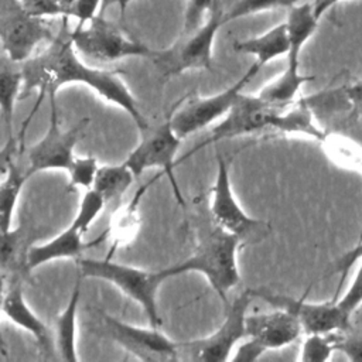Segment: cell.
Listing matches in <instances>:
<instances>
[{
	"label": "cell",
	"mask_w": 362,
	"mask_h": 362,
	"mask_svg": "<svg viewBox=\"0 0 362 362\" xmlns=\"http://www.w3.org/2000/svg\"><path fill=\"white\" fill-rule=\"evenodd\" d=\"M318 17L314 13L311 1L298 3L288 8L286 27L288 34L290 49L287 54V65L300 66V54L305 42L311 38L318 27Z\"/></svg>",
	"instance_id": "obj_19"
},
{
	"label": "cell",
	"mask_w": 362,
	"mask_h": 362,
	"mask_svg": "<svg viewBox=\"0 0 362 362\" xmlns=\"http://www.w3.org/2000/svg\"><path fill=\"white\" fill-rule=\"evenodd\" d=\"M281 109L284 107H277L264 102L257 93L245 95L240 92L229 112L211 129L206 139L198 143L197 147L182 158H188L209 144L240 136H252L266 129H272L274 117Z\"/></svg>",
	"instance_id": "obj_10"
},
{
	"label": "cell",
	"mask_w": 362,
	"mask_h": 362,
	"mask_svg": "<svg viewBox=\"0 0 362 362\" xmlns=\"http://www.w3.org/2000/svg\"><path fill=\"white\" fill-rule=\"evenodd\" d=\"M344 89L351 106L349 117L352 119L362 117V79L349 85H344Z\"/></svg>",
	"instance_id": "obj_37"
},
{
	"label": "cell",
	"mask_w": 362,
	"mask_h": 362,
	"mask_svg": "<svg viewBox=\"0 0 362 362\" xmlns=\"http://www.w3.org/2000/svg\"><path fill=\"white\" fill-rule=\"evenodd\" d=\"M197 245L184 260L163 269L167 279L197 272L206 277L211 287L228 305L226 294L240 281L238 252L245 243L240 238L219 228L209 216L197 226Z\"/></svg>",
	"instance_id": "obj_2"
},
{
	"label": "cell",
	"mask_w": 362,
	"mask_h": 362,
	"mask_svg": "<svg viewBox=\"0 0 362 362\" xmlns=\"http://www.w3.org/2000/svg\"><path fill=\"white\" fill-rule=\"evenodd\" d=\"M64 11H65V16L62 17V18H65L66 17V14H68V10L74 6V3L76 1V0H54Z\"/></svg>",
	"instance_id": "obj_39"
},
{
	"label": "cell",
	"mask_w": 362,
	"mask_h": 362,
	"mask_svg": "<svg viewBox=\"0 0 362 362\" xmlns=\"http://www.w3.org/2000/svg\"><path fill=\"white\" fill-rule=\"evenodd\" d=\"M209 192V216L223 230L246 242L267 226L264 221L247 215L238 202L230 184L229 161L221 153H216V175Z\"/></svg>",
	"instance_id": "obj_12"
},
{
	"label": "cell",
	"mask_w": 362,
	"mask_h": 362,
	"mask_svg": "<svg viewBox=\"0 0 362 362\" xmlns=\"http://www.w3.org/2000/svg\"><path fill=\"white\" fill-rule=\"evenodd\" d=\"M23 71L21 65L10 61L4 54L0 61V109L3 115V120L7 127V136L14 137L11 134L13 115L16 102L20 100V95L23 90Z\"/></svg>",
	"instance_id": "obj_23"
},
{
	"label": "cell",
	"mask_w": 362,
	"mask_h": 362,
	"mask_svg": "<svg viewBox=\"0 0 362 362\" xmlns=\"http://www.w3.org/2000/svg\"><path fill=\"white\" fill-rule=\"evenodd\" d=\"M106 335L140 361L168 362L180 359L178 342L168 338L160 328H143L120 321L103 311L99 313Z\"/></svg>",
	"instance_id": "obj_14"
},
{
	"label": "cell",
	"mask_w": 362,
	"mask_h": 362,
	"mask_svg": "<svg viewBox=\"0 0 362 362\" xmlns=\"http://www.w3.org/2000/svg\"><path fill=\"white\" fill-rule=\"evenodd\" d=\"M304 332L298 318L287 310L273 308L269 313L249 314L246 317V337L257 341L266 351L280 349Z\"/></svg>",
	"instance_id": "obj_16"
},
{
	"label": "cell",
	"mask_w": 362,
	"mask_h": 362,
	"mask_svg": "<svg viewBox=\"0 0 362 362\" xmlns=\"http://www.w3.org/2000/svg\"><path fill=\"white\" fill-rule=\"evenodd\" d=\"M136 180L134 173L124 164L99 165L92 188L102 195L106 204L120 202L124 192Z\"/></svg>",
	"instance_id": "obj_24"
},
{
	"label": "cell",
	"mask_w": 362,
	"mask_h": 362,
	"mask_svg": "<svg viewBox=\"0 0 362 362\" xmlns=\"http://www.w3.org/2000/svg\"><path fill=\"white\" fill-rule=\"evenodd\" d=\"M103 1L105 0H76L68 10L65 18L74 17L78 21L76 25H83L99 14V8L100 6L103 7Z\"/></svg>",
	"instance_id": "obj_34"
},
{
	"label": "cell",
	"mask_w": 362,
	"mask_h": 362,
	"mask_svg": "<svg viewBox=\"0 0 362 362\" xmlns=\"http://www.w3.org/2000/svg\"><path fill=\"white\" fill-rule=\"evenodd\" d=\"M140 134V143L129 153L123 163L134 173L136 178H139L148 168L161 170L170 181L178 205L184 212H187V202L174 174V168L178 164L175 156L181 147L182 139L174 132L170 117H167L161 124L154 127L150 126Z\"/></svg>",
	"instance_id": "obj_7"
},
{
	"label": "cell",
	"mask_w": 362,
	"mask_h": 362,
	"mask_svg": "<svg viewBox=\"0 0 362 362\" xmlns=\"http://www.w3.org/2000/svg\"><path fill=\"white\" fill-rule=\"evenodd\" d=\"M23 226L11 228L7 232L1 233V269L3 274L7 272V269H14L17 264H20L18 257L23 255Z\"/></svg>",
	"instance_id": "obj_29"
},
{
	"label": "cell",
	"mask_w": 362,
	"mask_h": 362,
	"mask_svg": "<svg viewBox=\"0 0 362 362\" xmlns=\"http://www.w3.org/2000/svg\"><path fill=\"white\" fill-rule=\"evenodd\" d=\"M221 0H188L184 17L182 33L188 34L197 30L204 20L205 14H209Z\"/></svg>",
	"instance_id": "obj_30"
},
{
	"label": "cell",
	"mask_w": 362,
	"mask_h": 362,
	"mask_svg": "<svg viewBox=\"0 0 362 362\" xmlns=\"http://www.w3.org/2000/svg\"><path fill=\"white\" fill-rule=\"evenodd\" d=\"M314 76L304 75L300 72V66L286 65V69L267 82L257 95L267 103L277 107H287L296 102V96L300 88L313 81Z\"/></svg>",
	"instance_id": "obj_22"
},
{
	"label": "cell",
	"mask_w": 362,
	"mask_h": 362,
	"mask_svg": "<svg viewBox=\"0 0 362 362\" xmlns=\"http://www.w3.org/2000/svg\"><path fill=\"white\" fill-rule=\"evenodd\" d=\"M358 165L362 168V154L359 156V158H358ZM359 240H362V228H361V232H359V239H358V242Z\"/></svg>",
	"instance_id": "obj_41"
},
{
	"label": "cell",
	"mask_w": 362,
	"mask_h": 362,
	"mask_svg": "<svg viewBox=\"0 0 362 362\" xmlns=\"http://www.w3.org/2000/svg\"><path fill=\"white\" fill-rule=\"evenodd\" d=\"M341 0H313V6H314V13L318 18H321V16L331 8L334 4H337Z\"/></svg>",
	"instance_id": "obj_38"
},
{
	"label": "cell",
	"mask_w": 362,
	"mask_h": 362,
	"mask_svg": "<svg viewBox=\"0 0 362 362\" xmlns=\"http://www.w3.org/2000/svg\"><path fill=\"white\" fill-rule=\"evenodd\" d=\"M157 177H154L153 180H150L147 184L141 185L136 194L133 195V198L119 206L116 209V212L113 214L112 216V222H110V226L106 229L107 230V238H112V246H110V250L107 253V256H112L113 252L122 246V245H126L127 242H130L136 235H137V230L140 228V214H139V204H140V199L143 198L144 192L147 191V188L154 182Z\"/></svg>",
	"instance_id": "obj_21"
},
{
	"label": "cell",
	"mask_w": 362,
	"mask_h": 362,
	"mask_svg": "<svg viewBox=\"0 0 362 362\" xmlns=\"http://www.w3.org/2000/svg\"><path fill=\"white\" fill-rule=\"evenodd\" d=\"M337 334H307L301 351V362H325L337 351Z\"/></svg>",
	"instance_id": "obj_25"
},
{
	"label": "cell",
	"mask_w": 362,
	"mask_h": 362,
	"mask_svg": "<svg viewBox=\"0 0 362 362\" xmlns=\"http://www.w3.org/2000/svg\"><path fill=\"white\" fill-rule=\"evenodd\" d=\"M76 52L69 33H61L41 52L21 64L24 81L20 100L30 96L34 90L38 92L37 103L24 123H30L45 96L57 95V90L64 85L82 83L93 89L109 103L123 109L133 119L140 133L146 132L151 124L140 112L136 98L123 82L120 74L112 69L88 66L79 59Z\"/></svg>",
	"instance_id": "obj_1"
},
{
	"label": "cell",
	"mask_w": 362,
	"mask_h": 362,
	"mask_svg": "<svg viewBox=\"0 0 362 362\" xmlns=\"http://www.w3.org/2000/svg\"><path fill=\"white\" fill-rule=\"evenodd\" d=\"M260 69L262 68L253 62L235 83L216 95L202 98L195 93H188L181 98L171 107L168 115L174 132L181 139H185L216 120H221L229 112L242 89L259 74Z\"/></svg>",
	"instance_id": "obj_6"
},
{
	"label": "cell",
	"mask_w": 362,
	"mask_h": 362,
	"mask_svg": "<svg viewBox=\"0 0 362 362\" xmlns=\"http://www.w3.org/2000/svg\"><path fill=\"white\" fill-rule=\"evenodd\" d=\"M233 48L238 52L253 55L256 58L255 62L260 68L283 55L287 57L290 42L286 21L276 24L274 27L257 37L235 41Z\"/></svg>",
	"instance_id": "obj_18"
},
{
	"label": "cell",
	"mask_w": 362,
	"mask_h": 362,
	"mask_svg": "<svg viewBox=\"0 0 362 362\" xmlns=\"http://www.w3.org/2000/svg\"><path fill=\"white\" fill-rule=\"evenodd\" d=\"M252 293L255 298L263 300L273 308L287 310L294 314L305 334H332L351 328V315H348L335 300L311 303L305 300V296L294 298L266 287L252 288Z\"/></svg>",
	"instance_id": "obj_13"
},
{
	"label": "cell",
	"mask_w": 362,
	"mask_h": 362,
	"mask_svg": "<svg viewBox=\"0 0 362 362\" xmlns=\"http://www.w3.org/2000/svg\"><path fill=\"white\" fill-rule=\"evenodd\" d=\"M81 279L82 274L76 269L75 286L69 301L55 320V349L62 361H78L76 354V311L81 298Z\"/></svg>",
	"instance_id": "obj_20"
},
{
	"label": "cell",
	"mask_w": 362,
	"mask_h": 362,
	"mask_svg": "<svg viewBox=\"0 0 362 362\" xmlns=\"http://www.w3.org/2000/svg\"><path fill=\"white\" fill-rule=\"evenodd\" d=\"M266 352V349L255 339L247 338L246 341L240 342L236 349H233L230 359L229 361H238V362H255L257 361L263 354Z\"/></svg>",
	"instance_id": "obj_36"
},
{
	"label": "cell",
	"mask_w": 362,
	"mask_h": 362,
	"mask_svg": "<svg viewBox=\"0 0 362 362\" xmlns=\"http://www.w3.org/2000/svg\"><path fill=\"white\" fill-rule=\"evenodd\" d=\"M255 298L252 288H246L228 304L222 324L209 335L178 342L180 359L197 362H223L243 338H246L247 308Z\"/></svg>",
	"instance_id": "obj_5"
},
{
	"label": "cell",
	"mask_w": 362,
	"mask_h": 362,
	"mask_svg": "<svg viewBox=\"0 0 362 362\" xmlns=\"http://www.w3.org/2000/svg\"><path fill=\"white\" fill-rule=\"evenodd\" d=\"M222 24H225V7L221 0L208 14L205 23L192 33L182 34L170 48L154 51L150 59L165 78L189 69H211L212 48Z\"/></svg>",
	"instance_id": "obj_4"
},
{
	"label": "cell",
	"mask_w": 362,
	"mask_h": 362,
	"mask_svg": "<svg viewBox=\"0 0 362 362\" xmlns=\"http://www.w3.org/2000/svg\"><path fill=\"white\" fill-rule=\"evenodd\" d=\"M337 351H341L349 361H362V334L351 328L337 334Z\"/></svg>",
	"instance_id": "obj_33"
},
{
	"label": "cell",
	"mask_w": 362,
	"mask_h": 362,
	"mask_svg": "<svg viewBox=\"0 0 362 362\" xmlns=\"http://www.w3.org/2000/svg\"><path fill=\"white\" fill-rule=\"evenodd\" d=\"M99 170L98 160L93 157H75L71 168L66 171L69 175L68 189L75 188H92L96 173Z\"/></svg>",
	"instance_id": "obj_28"
},
{
	"label": "cell",
	"mask_w": 362,
	"mask_h": 362,
	"mask_svg": "<svg viewBox=\"0 0 362 362\" xmlns=\"http://www.w3.org/2000/svg\"><path fill=\"white\" fill-rule=\"evenodd\" d=\"M130 1H132V0H130Z\"/></svg>",
	"instance_id": "obj_42"
},
{
	"label": "cell",
	"mask_w": 362,
	"mask_h": 362,
	"mask_svg": "<svg viewBox=\"0 0 362 362\" xmlns=\"http://www.w3.org/2000/svg\"><path fill=\"white\" fill-rule=\"evenodd\" d=\"M76 269L82 277L100 279L112 283L132 300L139 303L147 315L151 327H161V317L157 305L158 288L167 277L160 270H144L130 264H123L112 260L109 256L105 259H76Z\"/></svg>",
	"instance_id": "obj_3"
},
{
	"label": "cell",
	"mask_w": 362,
	"mask_h": 362,
	"mask_svg": "<svg viewBox=\"0 0 362 362\" xmlns=\"http://www.w3.org/2000/svg\"><path fill=\"white\" fill-rule=\"evenodd\" d=\"M1 313L8 321L23 328L35 338L40 354L45 359L54 358L57 352L54 334L45 325V322L40 317H37V314L28 307L24 298L21 281L16 277H13V280H10V283L4 284L3 287Z\"/></svg>",
	"instance_id": "obj_15"
},
{
	"label": "cell",
	"mask_w": 362,
	"mask_h": 362,
	"mask_svg": "<svg viewBox=\"0 0 362 362\" xmlns=\"http://www.w3.org/2000/svg\"><path fill=\"white\" fill-rule=\"evenodd\" d=\"M106 205V201L93 188L85 189L72 222L76 223L83 233H86Z\"/></svg>",
	"instance_id": "obj_27"
},
{
	"label": "cell",
	"mask_w": 362,
	"mask_h": 362,
	"mask_svg": "<svg viewBox=\"0 0 362 362\" xmlns=\"http://www.w3.org/2000/svg\"><path fill=\"white\" fill-rule=\"evenodd\" d=\"M24 8L35 17H64L65 11L54 0H20Z\"/></svg>",
	"instance_id": "obj_35"
},
{
	"label": "cell",
	"mask_w": 362,
	"mask_h": 362,
	"mask_svg": "<svg viewBox=\"0 0 362 362\" xmlns=\"http://www.w3.org/2000/svg\"><path fill=\"white\" fill-rule=\"evenodd\" d=\"M110 3H117L120 11H123V10L126 8V6L130 3V0H105V1H103V7H106V6L110 4Z\"/></svg>",
	"instance_id": "obj_40"
},
{
	"label": "cell",
	"mask_w": 362,
	"mask_h": 362,
	"mask_svg": "<svg viewBox=\"0 0 362 362\" xmlns=\"http://www.w3.org/2000/svg\"><path fill=\"white\" fill-rule=\"evenodd\" d=\"M362 257V240H359L351 250L345 252L342 256H339L331 266L329 269L327 270L325 276L324 277H328L331 274H341V279H339V284H338V288H337V294L338 291L341 290L342 287V281L345 279V276L348 274V272L355 266L356 262H359V259Z\"/></svg>",
	"instance_id": "obj_32"
},
{
	"label": "cell",
	"mask_w": 362,
	"mask_h": 362,
	"mask_svg": "<svg viewBox=\"0 0 362 362\" xmlns=\"http://www.w3.org/2000/svg\"><path fill=\"white\" fill-rule=\"evenodd\" d=\"M0 38L3 54L16 64H24L42 42L55 38L45 18L28 13L20 0L0 1Z\"/></svg>",
	"instance_id": "obj_9"
},
{
	"label": "cell",
	"mask_w": 362,
	"mask_h": 362,
	"mask_svg": "<svg viewBox=\"0 0 362 362\" xmlns=\"http://www.w3.org/2000/svg\"><path fill=\"white\" fill-rule=\"evenodd\" d=\"M48 98L51 106L49 126L47 133L28 148V167L25 170L28 175L48 170L68 171L75 160L74 148L89 124L86 117L68 130L61 129L57 115V95H49Z\"/></svg>",
	"instance_id": "obj_11"
},
{
	"label": "cell",
	"mask_w": 362,
	"mask_h": 362,
	"mask_svg": "<svg viewBox=\"0 0 362 362\" xmlns=\"http://www.w3.org/2000/svg\"><path fill=\"white\" fill-rule=\"evenodd\" d=\"M358 269L355 272V276L346 288V291L342 294V297L335 298L337 304L348 314L352 315L359 305L362 304V257L358 262Z\"/></svg>",
	"instance_id": "obj_31"
},
{
	"label": "cell",
	"mask_w": 362,
	"mask_h": 362,
	"mask_svg": "<svg viewBox=\"0 0 362 362\" xmlns=\"http://www.w3.org/2000/svg\"><path fill=\"white\" fill-rule=\"evenodd\" d=\"M85 233L78 228L76 223L71 222L68 228H65L62 232H59L52 239L40 243V245H31L27 252V270H34L48 262L58 260V259H79L82 252L86 247H92L93 245H98L103 240V238H107V230L103 232L96 240L90 243L83 242Z\"/></svg>",
	"instance_id": "obj_17"
},
{
	"label": "cell",
	"mask_w": 362,
	"mask_h": 362,
	"mask_svg": "<svg viewBox=\"0 0 362 362\" xmlns=\"http://www.w3.org/2000/svg\"><path fill=\"white\" fill-rule=\"evenodd\" d=\"M69 38L79 54L105 64L130 57L151 58L154 54V49L127 37L100 14L83 25H75Z\"/></svg>",
	"instance_id": "obj_8"
},
{
	"label": "cell",
	"mask_w": 362,
	"mask_h": 362,
	"mask_svg": "<svg viewBox=\"0 0 362 362\" xmlns=\"http://www.w3.org/2000/svg\"><path fill=\"white\" fill-rule=\"evenodd\" d=\"M298 1L300 0H235L230 7L225 8V23L272 8H290L298 4Z\"/></svg>",
	"instance_id": "obj_26"
}]
</instances>
